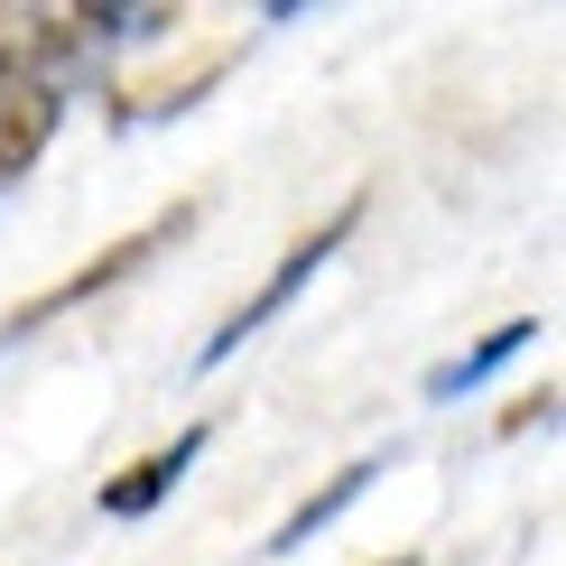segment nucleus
I'll use <instances>...</instances> for the list:
<instances>
[{"label":"nucleus","instance_id":"f03ea898","mask_svg":"<svg viewBox=\"0 0 566 566\" xmlns=\"http://www.w3.org/2000/svg\"><path fill=\"white\" fill-rule=\"evenodd\" d=\"M56 112H65V93L46 75V56L38 46H0V186H19L46 158Z\"/></svg>","mask_w":566,"mask_h":566},{"label":"nucleus","instance_id":"20e7f679","mask_svg":"<svg viewBox=\"0 0 566 566\" xmlns=\"http://www.w3.org/2000/svg\"><path fill=\"white\" fill-rule=\"evenodd\" d=\"M205 437H214V428H177L168 446H158V455H139L130 474H112V483H103V521H149V511L186 483V464L205 455Z\"/></svg>","mask_w":566,"mask_h":566},{"label":"nucleus","instance_id":"39448f33","mask_svg":"<svg viewBox=\"0 0 566 566\" xmlns=\"http://www.w3.org/2000/svg\"><path fill=\"white\" fill-rule=\"evenodd\" d=\"M371 474H381V455H363V464H344V474L325 483V492H306V502L289 511V521L270 530V557H297V548H306V538H316L325 521H344V511H353V502H363V492H371Z\"/></svg>","mask_w":566,"mask_h":566},{"label":"nucleus","instance_id":"7ed1b4c3","mask_svg":"<svg viewBox=\"0 0 566 566\" xmlns=\"http://www.w3.org/2000/svg\"><path fill=\"white\" fill-rule=\"evenodd\" d=\"M186 223H196V214H186V205H168V214H158V223H139L130 242H112L103 261H84V270H65L56 289H46V297H29V306H10V325H0V344H19V335H38L46 316H65V306H84V297H103L112 279H130L139 261H149V251H168V242H177Z\"/></svg>","mask_w":566,"mask_h":566},{"label":"nucleus","instance_id":"f257e3e1","mask_svg":"<svg viewBox=\"0 0 566 566\" xmlns=\"http://www.w3.org/2000/svg\"><path fill=\"white\" fill-rule=\"evenodd\" d=\"M353 223H363V196H353V205H335V214L306 232V242H289V261H279V270L261 279V289H251V297H242V306H232V316L214 325V344H205V371H214V363H232V353L261 335L279 306H297V289H306V279H316V270H325V261H335V251L353 242Z\"/></svg>","mask_w":566,"mask_h":566},{"label":"nucleus","instance_id":"0eeeda50","mask_svg":"<svg viewBox=\"0 0 566 566\" xmlns=\"http://www.w3.org/2000/svg\"><path fill=\"white\" fill-rule=\"evenodd\" d=\"M390 566H418V557H390Z\"/></svg>","mask_w":566,"mask_h":566},{"label":"nucleus","instance_id":"423d86ee","mask_svg":"<svg viewBox=\"0 0 566 566\" xmlns=\"http://www.w3.org/2000/svg\"><path fill=\"white\" fill-rule=\"evenodd\" d=\"M521 344H538V316H511V325H492L483 344H464L455 363H437V371H428V399H464V390H483Z\"/></svg>","mask_w":566,"mask_h":566}]
</instances>
